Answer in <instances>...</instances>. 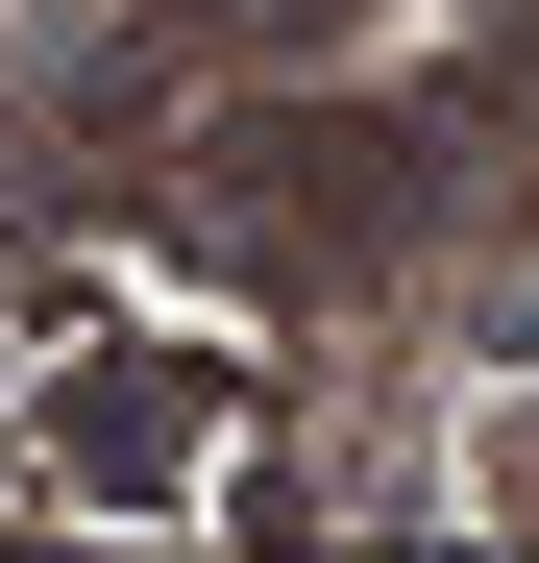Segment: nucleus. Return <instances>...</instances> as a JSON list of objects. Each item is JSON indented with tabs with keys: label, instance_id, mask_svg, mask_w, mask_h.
Here are the masks:
<instances>
[{
	"label": "nucleus",
	"instance_id": "obj_2",
	"mask_svg": "<svg viewBox=\"0 0 539 563\" xmlns=\"http://www.w3.org/2000/svg\"><path fill=\"white\" fill-rule=\"evenodd\" d=\"M197 417H221V367H74V393H50V465H74V490H172V465H197Z\"/></svg>",
	"mask_w": 539,
	"mask_h": 563
},
{
	"label": "nucleus",
	"instance_id": "obj_1",
	"mask_svg": "<svg viewBox=\"0 0 539 563\" xmlns=\"http://www.w3.org/2000/svg\"><path fill=\"white\" fill-rule=\"evenodd\" d=\"M393 221H417V123H369V99H245L197 147V245L221 269H369Z\"/></svg>",
	"mask_w": 539,
	"mask_h": 563
}]
</instances>
